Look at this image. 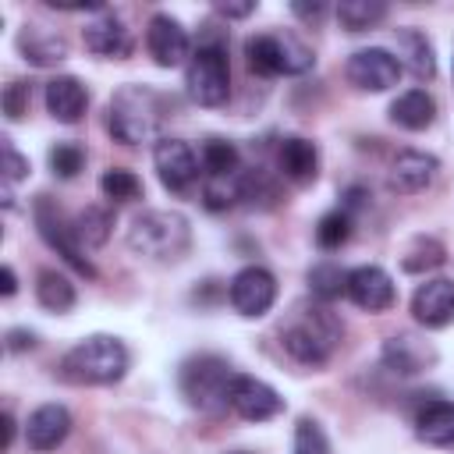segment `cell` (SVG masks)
I'll return each mask as SVG.
<instances>
[{"label": "cell", "instance_id": "obj_26", "mask_svg": "<svg viewBox=\"0 0 454 454\" xmlns=\"http://www.w3.org/2000/svg\"><path fill=\"white\" fill-rule=\"evenodd\" d=\"M35 301H39L46 312L64 316V312L74 309L78 291H74V284H71L67 273H60V270H39V273H35Z\"/></svg>", "mask_w": 454, "mask_h": 454}, {"label": "cell", "instance_id": "obj_15", "mask_svg": "<svg viewBox=\"0 0 454 454\" xmlns=\"http://www.w3.org/2000/svg\"><path fill=\"white\" fill-rule=\"evenodd\" d=\"M411 316L426 330H443L454 323V280L450 277H429L411 294Z\"/></svg>", "mask_w": 454, "mask_h": 454}, {"label": "cell", "instance_id": "obj_12", "mask_svg": "<svg viewBox=\"0 0 454 454\" xmlns=\"http://www.w3.org/2000/svg\"><path fill=\"white\" fill-rule=\"evenodd\" d=\"M153 167H156V177L167 192H184L202 174L195 149L184 138H167V135L153 145Z\"/></svg>", "mask_w": 454, "mask_h": 454}, {"label": "cell", "instance_id": "obj_21", "mask_svg": "<svg viewBox=\"0 0 454 454\" xmlns=\"http://www.w3.org/2000/svg\"><path fill=\"white\" fill-rule=\"evenodd\" d=\"M277 167L280 177H287L291 184H309L319 174V149L316 142L301 138V135H287L277 149Z\"/></svg>", "mask_w": 454, "mask_h": 454}, {"label": "cell", "instance_id": "obj_39", "mask_svg": "<svg viewBox=\"0 0 454 454\" xmlns=\"http://www.w3.org/2000/svg\"><path fill=\"white\" fill-rule=\"evenodd\" d=\"M28 177V160L4 138V184L7 188H14L18 181H25Z\"/></svg>", "mask_w": 454, "mask_h": 454}, {"label": "cell", "instance_id": "obj_14", "mask_svg": "<svg viewBox=\"0 0 454 454\" xmlns=\"http://www.w3.org/2000/svg\"><path fill=\"white\" fill-rule=\"evenodd\" d=\"M344 294L362 312H387L394 305V298H397L394 277L383 266H376V262H365V266L348 270V291Z\"/></svg>", "mask_w": 454, "mask_h": 454}, {"label": "cell", "instance_id": "obj_4", "mask_svg": "<svg viewBox=\"0 0 454 454\" xmlns=\"http://www.w3.org/2000/svg\"><path fill=\"white\" fill-rule=\"evenodd\" d=\"M128 248L153 262H177L192 248V223L177 209H142L128 227Z\"/></svg>", "mask_w": 454, "mask_h": 454}, {"label": "cell", "instance_id": "obj_43", "mask_svg": "<svg viewBox=\"0 0 454 454\" xmlns=\"http://www.w3.org/2000/svg\"><path fill=\"white\" fill-rule=\"evenodd\" d=\"M0 280H4V284H0L4 298H11V294L18 291V277H14V266H7V262H4V270H0Z\"/></svg>", "mask_w": 454, "mask_h": 454}, {"label": "cell", "instance_id": "obj_17", "mask_svg": "<svg viewBox=\"0 0 454 454\" xmlns=\"http://www.w3.org/2000/svg\"><path fill=\"white\" fill-rule=\"evenodd\" d=\"M71 426H74L71 411L64 404H57V401H46L25 419V443L32 450H39V454H50L71 436Z\"/></svg>", "mask_w": 454, "mask_h": 454}, {"label": "cell", "instance_id": "obj_2", "mask_svg": "<svg viewBox=\"0 0 454 454\" xmlns=\"http://www.w3.org/2000/svg\"><path fill=\"white\" fill-rule=\"evenodd\" d=\"M128 362H131V355H128L121 337L92 333V337H82L74 348L64 351L60 380L78 383V387H110V383L124 380Z\"/></svg>", "mask_w": 454, "mask_h": 454}, {"label": "cell", "instance_id": "obj_25", "mask_svg": "<svg viewBox=\"0 0 454 454\" xmlns=\"http://www.w3.org/2000/svg\"><path fill=\"white\" fill-rule=\"evenodd\" d=\"M415 436L429 447H454V401H429L415 415Z\"/></svg>", "mask_w": 454, "mask_h": 454}, {"label": "cell", "instance_id": "obj_34", "mask_svg": "<svg viewBox=\"0 0 454 454\" xmlns=\"http://www.w3.org/2000/svg\"><path fill=\"white\" fill-rule=\"evenodd\" d=\"M99 192L110 202H135V199H142V181H138V174H131L124 167H110L99 177Z\"/></svg>", "mask_w": 454, "mask_h": 454}, {"label": "cell", "instance_id": "obj_22", "mask_svg": "<svg viewBox=\"0 0 454 454\" xmlns=\"http://www.w3.org/2000/svg\"><path fill=\"white\" fill-rule=\"evenodd\" d=\"M18 53L35 67H50V64H60L67 57V39L57 28H46V25L32 21L18 32Z\"/></svg>", "mask_w": 454, "mask_h": 454}, {"label": "cell", "instance_id": "obj_32", "mask_svg": "<svg viewBox=\"0 0 454 454\" xmlns=\"http://www.w3.org/2000/svg\"><path fill=\"white\" fill-rule=\"evenodd\" d=\"M309 291L316 301H333L348 291V270H340L337 262H316L309 270Z\"/></svg>", "mask_w": 454, "mask_h": 454}, {"label": "cell", "instance_id": "obj_8", "mask_svg": "<svg viewBox=\"0 0 454 454\" xmlns=\"http://www.w3.org/2000/svg\"><path fill=\"white\" fill-rule=\"evenodd\" d=\"M32 220H35V227H39V238H43L74 273H82V277H89V280L96 277V266H92V259L85 255V245L78 241L74 223L64 216V209H60L50 195H39V199H35Z\"/></svg>", "mask_w": 454, "mask_h": 454}, {"label": "cell", "instance_id": "obj_24", "mask_svg": "<svg viewBox=\"0 0 454 454\" xmlns=\"http://www.w3.org/2000/svg\"><path fill=\"white\" fill-rule=\"evenodd\" d=\"M390 121L404 131H426L436 121V99L426 89H408L390 103Z\"/></svg>", "mask_w": 454, "mask_h": 454}, {"label": "cell", "instance_id": "obj_20", "mask_svg": "<svg viewBox=\"0 0 454 454\" xmlns=\"http://www.w3.org/2000/svg\"><path fill=\"white\" fill-rule=\"evenodd\" d=\"M436 362L433 344L419 340L415 333H394L383 340V365L397 376H415L422 369H429Z\"/></svg>", "mask_w": 454, "mask_h": 454}, {"label": "cell", "instance_id": "obj_36", "mask_svg": "<svg viewBox=\"0 0 454 454\" xmlns=\"http://www.w3.org/2000/svg\"><path fill=\"white\" fill-rule=\"evenodd\" d=\"M82 167H85V149L78 142H57V145H50V170H53V177L71 181V177L82 174Z\"/></svg>", "mask_w": 454, "mask_h": 454}, {"label": "cell", "instance_id": "obj_7", "mask_svg": "<svg viewBox=\"0 0 454 454\" xmlns=\"http://www.w3.org/2000/svg\"><path fill=\"white\" fill-rule=\"evenodd\" d=\"M245 60H248V71H255L262 78L305 74L316 64L312 50L298 35H291V32H262V35H252L245 43Z\"/></svg>", "mask_w": 454, "mask_h": 454}, {"label": "cell", "instance_id": "obj_5", "mask_svg": "<svg viewBox=\"0 0 454 454\" xmlns=\"http://www.w3.org/2000/svg\"><path fill=\"white\" fill-rule=\"evenodd\" d=\"M213 25H206L199 50L192 53V60L184 64V89L192 96V103L199 106H223L231 96V64H227V39H220L216 32H209Z\"/></svg>", "mask_w": 454, "mask_h": 454}, {"label": "cell", "instance_id": "obj_30", "mask_svg": "<svg viewBox=\"0 0 454 454\" xmlns=\"http://www.w3.org/2000/svg\"><path fill=\"white\" fill-rule=\"evenodd\" d=\"M241 202L248 206H259V209H273L280 202V184L270 170L255 167L248 174H241Z\"/></svg>", "mask_w": 454, "mask_h": 454}, {"label": "cell", "instance_id": "obj_1", "mask_svg": "<svg viewBox=\"0 0 454 454\" xmlns=\"http://www.w3.org/2000/svg\"><path fill=\"white\" fill-rule=\"evenodd\" d=\"M170 117V99L153 85H121L106 106V128L121 145L160 142L163 124Z\"/></svg>", "mask_w": 454, "mask_h": 454}, {"label": "cell", "instance_id": "obj_13", "mask_svg": "<svg viewBox=\"0 0 454 454\" xmlns=\"http://www.w3.org/2000/svg\"><path fill=\"white\" fill-rule=\"evenodd\" d=\"M231 411L245 422H270L284 411V397L266 380L238 372L231 383Z\"/></svg>", "mask_w": 454, "mask_h": 454}, {"label": "cell", "instance_id": "obj_19", "mask_svg": "<svg viewBox=\"0 0 454 454\" xmlns=\"http://www.w3.org/2000/svg\"><path fill=\"white\" fill-rule=\"evenodd\" d=\"M43 103H46V114L60 124H74L85 117L89 110V89L82 85V78L74 74H57L46 82V92H43Z\"/></svg>", "mask_w": 454, "mask_h": 454}, {"label": "cell", "instance_id": "obj_35", "mask_svg": "<svg viewBox=\"0 0 454 454\" xmlns=\"http://www.w3.org/2000/svg\"><path fill=\"white\" fill-rule=\"evenodd\" d=\"M234 202H241V177L231 174V177H206L202 181V206L220 213V209H231Z\"/></svg>", "mask_w": 454, "mask_h": 454}, {"label": "cell", "instance_id": "obj_10", "mask_svg": "<svg viewBox=\"0 0 454 454\" xmlns=\"http://www.w3.org/2000/svg\"><path fill=\"white\" fill-rule=\"evenodd\" d=\"M344 74L362 92H387V89H394L401 82L404 67H401L397 53H390L383 46H365V50H355L348 57Z\"/></svg>", "mask_w": 454, "mask_h": 454}, {"label": "cell", "instance_id": "obj_6", "mask_svg": "<svg viewBox=\"0 0 454 454\" xmlns=\"http://www.w3.org/2000/svg\"><path fill=\"white\" fill-rule=\"evenodd\" d=\"M234 369L227 358L220 355H192L181 372H177V387L181 397L206 411V415H220L223 408H231V383H234Z\"/></svg>", "mask_w": 454, "mask_h": 454}, {"label": "cell", "instance_id": "obj_29", "mask_svg": "<svg viewBox=\"0 0 454 454\" xmlns=\"http://www.w3.org/2000/svg\"><path fill=\"white\" fill-rule=\"evenodd\" d=\"M387 18V4L380 0H340L337 4V21L344 32H365Z\"/></svg>", "mask_w": 454, "mask_h": 454}, {"label": "cell", "instance_id": "obj_23", "mask_svg": "<svg viewBox=\"0 0 454 454\" xmlns=\"http://www.w3.org/2000/svg\"><path fill=\"white\" fill-rule=\"evenodd\" d=\"M397 60L404 71H411L419 82H429L436 74V53H433V43L426 39L422 28H397Z\"/></svg>", "mask_w": 454, "mask_h": 454}, {"label": "cell", "instance_id": "obj_41", "mask_svg": "<svg viewBox=\"0 0 454 454\" xmlns=\"http://www.w3.org/2000/svg\"><path fill=\"white\" fill-rule=\"evenodd\" d=\"M216 11L223 14V18H248L252 11H255V4L248 0V4H216Z\"/></svg>", "mask_w": 454, "mask_h": 454}, {"label": "cell", "instance_id": "obj_33", "mask_svg": "<svg viewBox=\"0 0 454 454\" xmlns=\"http://www.w3.org/2000/svg\"><path fill=\"white\" fill-rule=\"evenodd\" d=\"M348 238H351V213L348 209L337 206V209H330V213L319 216V223H316V245L323 252H337Z\"/></svg>", "mask_w": 454, "mask_h": 454}, {"label": "cell", "instance_id": "obj_16", "mask_svg": "<svg viewBox=\"0 0 454 454\" xmlns=\"http://www.w3.org/2000/svg\"><path fill=\"white\" fill-rule=\"evenodd\" d=\"M82 39H85V50H89V53L106 57V60H124V57L135 50L131 28H128L114 11H106V7H103L92 21H85Z\"/></svg>", "mask_w": 454, "mask_h": 454}, {"label": "cell", "instance_id": "obj_37", "mask_svg": "<svg viewBox=\"0 0 454 454\" xmlns=\"http://www.w3.org/2000/svg\"><path fill=\"white\" fill-rule=\"evenodd\" d=\"M291 454H330V440H326V433H323V426L316 419H309V415L298 419Z\"/></svg>", "mask_w": 454, "mask_h": 454}, {"label": "cell", "instance_id": "obj_28", "mask_svg": "<svg viewBox=\"0 0 454 454\" xmlns=\"http://www.w3.org/2000/svg\"><path fill=\"white\" fill-rule=\"evenodd\" d=\"M238 163H241V153H238V145L231 138L213 135L199 149V167H202L206 177H231L238 170Z\"/></svg>", "mask_w": 454, "mask_h": 454}, {"label": "cell", "instance_id": "obj_40", "mask_svg": "<svg viewBox=\"0 0 454 454\" xmlns=\"http://www.w3.org/2000/svg\"><path fill=\"white\" fill-rule=\"evenodd\" d=\"M39 344V337L32 333V330H25V326H14V330H7V340H4V348L11 351V355H21V351H32Z\"/></svg>", "mask_w": 454, "mask_h": 454}, {"label": "cell", "instance_id": "obj_9", "mask_svg": "<svg viewBox=\"0 0 454 454\" xmlns=\"http://www.w3.org/2000/svg\"><path fill=\"white\" fill-rule=\"evenodd\" d=\"M227 298L234 305L238 316L245 319H262L273 305H277V277L266 266H241L231 284H227Z\"/></svg>", "mask_w": 454, "mask_h": 454}, {"label": "cell", "instance_id": "obj_42", "mask_svg": "<svg viewBox=\"0 0 454 454\" xmlns=\"http://www.w3.org/2000/svg\"><path fill=\"white\" fill-rule=\"evenodd\" d=\"M291 11H294L298 18H309V21H319V18L326 14L323 4H291Z\"/></svg>", "mask_w": 454, "mask_h": 454}, {"label": "cell", "instance_id": "obj_45", "mask_svg": "<svg viewBox=\"0 0 454 454\" xmlns=\"http://www.w3.org/2000/svg\"><path fill=\"white\" fill-rule=\"evenodd\" d=\"M234 454H245V450H234Z\"/></svg>", "mask_w": 454, "mask_h": 454}, {"label": "cell", "instance_id": "obj_31", "mask_svg": "<svg viewBox=\"0 0 454 454\" xmlns=\"http://www.w3.org/2000/svg\"><path fill=\"white\" fill-rule=\"evenodd\" d=\"M443 259H447V248H443L436 238L419 234V238L404 248V255H401V270H404V273H429V270H436Z\"/></svg>", "mask_w": 454, "mask_h": 454}, {"label": "cell", "instance_id": "obj_11", "mask_svg": "<svg viewBox=\"0 0 454 454\" xmlns=\"http://www.w3.org/2000/svg\"><path fill=\"white\" fill-rule=\"evenodd\" d=\"M145 50L153 57L156 67H181L184 60H192V39L188 28L174 18V14H153L145 25Z\"/></svg>", "mask_w": 454, "mask_h": 454}, {"label": "cell", "instance_id": "obj_44", "mask_svg": "<svg viewBox=\"0 0 454 454\" xmlns=\"http://www.w3.org/2000/svg\"><path fill=\"white\" fill-rule=\"evenodd\" d=\"M11 440H14V415L4 411V447H11Z\"/></svg>", "mask_w": 454, "mask_h": 454}, {"label": "cell", "instance_id": "obj_18", "mask_svg": "<svg viewBox=\"0 0 454 454\" xmlns=\"http://www.w3.org/2000/svg\"><path fill=\"white\" fill-rule=\"evenodd\" d=\"M440 174V160L433 153H422V149H401L394 160H390V188L401 192V195H415V192H426Z\"/></svg>", "mask_w": 454, "mask_h": 454}, {"label": "cell", "instance_id": "obj_3", "mask_svg": "<svg viewBox=\"0 0 454 454\" xmlns=\"http://www.w3.org/2000/svg\"><path fill=\"white\" fill-rule=\"evenodd\" d=\"M340 319L326 309V301H312V305H298L291 323L280 330V344L284 351L298 362V365H326L330 355L340 344Z\"/></svg>", "mask_w": 454, "mask_h": 454}, {"label": "cell", "instance_id": "obj_38", "mask_svg": "<svg viewBox=\"0 0 454 454\" xmlns=\"http://www.w3.org/2000/svg\"><path fill=\"white\" fill-rule=\"evenodd\" d=\"M0 103H4V117H7V121H21V117L28 114V103H32V85L21 82V78L11 82V85L4 89V99H0Z\"/></svg>", "mask_w": 454, "mask_h": 454}, {"label": "cell", "instance_id": "obj_27", "mask_svg": "<svg viewBox=\"0 0 454 454\" xmlns=\"http://www.w3.org/2000/svg\"><path fill=\"white\" fill-rule=\"evenodd\" d=\"M71 223H74V234H78V241H82L85 248H99V245H106L110 234H114V209L92 202V206L78 209V213L71 216Z\"/></svg>", "mask_w": 454, "mask_h": 454}]
</instances>
